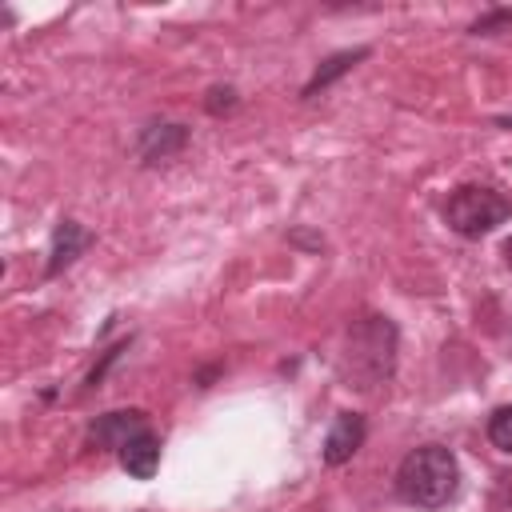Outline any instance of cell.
Listing matches in <instances>:
<instances>
[{"label":"cell","mask_w":512,"mask_h":512,"mask_svg":"<svg viewBox=\"0 0 512 512\" xmlns=\"http://www.w3.org/2000/svg\"><path fill=\"white\" fill-rule=\"evenodd\" d=\"M188 144V128L184 124H148L136 140V156L144 164H160V160H172L180 156Z\"/></svg>","instance_id":"5"},{"label":"cell","mask_w":512,"mask_h":512,"mask_svg":"<svg viewBox=\"0 0 512 512\" xmlns=\"http://www.w3.org/2000/svg\"><path fill=\"white\" fill-rule=\"evenodd\" d=\"M232 104H236V92L232 88H212L208 100H204L208 112H220V108H232Z\"/></svg>","instance_id":"13"},{"label":"cell","mask_w":512,"mask_h":512,"mask_svg":"<svg viewBox=\"0 0 512 512\" xmlns=\"http://www.w3.org/2000/svg\"><path fill=\"white\" fill-rule=\"evenodd\" d=\"M504 260H508V268H512V236L504 240Z\"/></svg>","instance_id":"14"},{"label":"cell","mask_w":512,"mask_h":512,"mask_svg":"<svg viewBox=\"0 0 512 512\" xmlns=\"http://www.w3.org/2000/svg\"><path fill=\"white\" fill-rule=\"evenodd\" d=\"M364 432H368V428H364V416H360V412H340V416L332 420L328 436H324V464H332V468L348 464V460L360 452Z\"/></svg>","instance_id":"4"},{"label":"cell","mask_w":512,"mask_h":512,"mask_svg":"<svg viewBox=\"0 0 512 512\" xmlns=\"http://www.w3.org/2000/svg\"><path fill=\"white\" fill-rule=\"evenodd\" d=\"M512 216V196L500 192L496 184H460L448 192L444 200V220L452 232L480 240L488 236L496 224H504Z\"/></svg>","instance_id":"3"},{"label":"cell","mask_w":512,"mask_h":512,"mask_svg":"<svg viewBox=\"0 0 512 512\" xmlns=\"http://www.w3.org/2000/svg\"><path fill=\"white\" fill-rule=\"evenodd\" d=\"M396 364V328L388 316H360L348 328V372L356 388H376L392 376Z\"/></svg>","instance_id":"2"},{"label":"cell","mask_w":512,"mask_h":512,"mask_svg":"<svg viewBox=\"0 0 512 512\" xmlns=\"http://www.w3.org/2000/svg\"><path fill=\"white\" fill-rule=\"evenodd\" d=\"M364 56H368V48H352V52H336V56H328V60H324V64H320V68L312 72V80L304 84V92H300V96L308 100V96L324 92V88H328V84H332L336 76H344V72H348V68L356 64V60H364Z\"/></svg>","instance_id":"9"},{"label":"cell","mask_w":512,"mask_h":512,"mask_svg":"<svg viewBox=\"0 0 512 512\" xmlns=\"http://www.w3.org/2000/svg\"><path fill=\"white\" fill-rule=\"evenodd\" d=\"M488 440L500 448V452H512V404L496 408L488 416Z\"/></svg>","instance_id":"10"},{"label":"cell","mask_w":512,"mask_h":512,"mask_svg":"<svg viewBox=\"0 0 512 512\" xmlns=\"http://www.w3.org/2000/svg\"><path fill=\"white\" fill-rule=\"evenodd\" d=\"M92 244V232L76 220H60L56 232H52V248H48V264H44V276H60L84 248Z\"/></svg>","instance_id":"7"},{"label":"cell","mask_w":512,"mask_h":512,"mask_svg":"<svg viewBox=\"0 0 512 512\" xmlns=\"http://www.w3.org/2000/svg\"><path fill=\"white\" fill-rule=\"evenodd\" d=\"M500 24H512V8H496V12H488L484 20H476V24H472V36H488V32H496Z\"/></svg>","instance_id":"11"},{"label":"cell","mask_w":512,"mask_h":512,"mask_svg":"<svg viewBox=\"0 0 512 512\" xmlns=\"http://www.w3.org/2000/svg\"><path fill=\"white\" fill-rule=\"evenodd\" d=\"M136 432H144V412L140 408H128V412H104L96 416V424L88 428V440L96 448H124Z\"/></svg>","instance_id":"6"},{"label":"cell","mask_w":512,"mask_h":512,"mask_svg":"<svg viewBox=\"0 0 512 512\" xmlns=\"http://www.w3.org/2000/svg\"><path fill=\"white\" fill-rule=\"evenodd\" d=\"M124 348H128V340H124V344H116V348H108V352H104V360H100V364H96V368H92V372H88V388H96V384H100V380H104V372H108V364H112V360H116V356H120V352H124Z\"/></svg>","instance_id":"12"},{"label":"cell","mask_w":512,"mask_h":512,"mask_svg":"<svg viewBox=\"0 0 512 512\" xmlns=\"http://www.w3.org/2000/svg\"><path fill=\"white\" fill-rule=\"evenodd\" d=\"M396 492L412 508H444L460 492V464L444 444L412 448L396 468Z\"/></svg>","instance_id":"1"},{"label":"cell","mask_w":512,"mask_h":512,"mask_svg":"<svg viewBox=\"0 0 512 512\" xmlns=\"http://www.w3.org/2000/svg\"><path fill=\"white\" fill-rule=\"evenodd\" d=\"M496 124H504V128H512V116H500V120H496Z\"/></svg>","instance_id":"15"},{"label":"cell","mask_w":512,"mask_h":512,"mask_svg":"<svg viewBox=\"0 0 512 512\" xmlns=\"http://www.w3.org/2000/svg\"><path fill=\"white\" fill-rule=\"evenodd\" d=\"M120 464H124L128 476H136V480H152L156 468H160V440H156L148 428L136 432V436L120 448Z\"/></svg>","instance_id":"8"}]
</instances>
